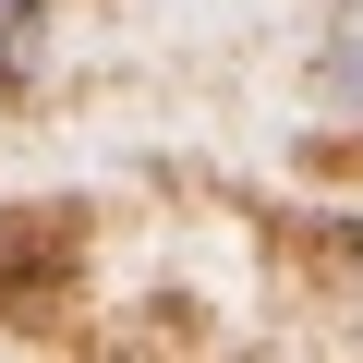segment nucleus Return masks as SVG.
<instances>
[{
  "label": "nucleus",
  "instance_id": "nucleus-3",
  "mask_svg": "<svg viewBox=\"0 0 363 363\" xmlns=\"http://www.w3.org/2000/svg\"><path fill=\"white\" fill-rule=\"evenodd\" d=\"M315 97H339V109H351V97H363V25H351V37H339V49H327V61H315Z\"/></svg>",
  "mask_w": 363,
  "mask_h": 363
},
{
  "label": "nucleus",
  "instance_id": "nucleus-1",
  "mask_svg": "<svg viewBox=\"0 0 363 363\" xmlns=\"http://www.w3.org/2000/svg\"><path fill=\"white\" fill-rule=\"evenodd\" d=\"M85 267V206H0V315L37 327Z\"/></svg>",
  "mask_w": 363,
  "mask_h": 363
},
{
  "label": "nucleus",
  "instance_id": "nucleus-2",
  "mask_svg": "<svg viewBox=\"0 0 363 363\" xmlns=\"http://www.w3.org/2000/svg\"><path fill=\"white\" fill-rule=\"evenodd\" d=\"M49 49V0H0V85H25Z\"/></svg>",
  "mask_w": 363,
  "mask_h": 363
}]
</instances>
